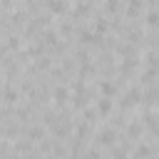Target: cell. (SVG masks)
<instances>
[{
  "label": "cell",
  "instance_id": "6da1fadb",
  "mask_svg": "<svg viewBox=\"0 0 159 159\" xmlns=\"http://www.w3.org/2000/svg\"><path fill=\"white\" fill-rule=\"evenodd\" d=\"M97 109H99L102 114H107V112L112 109V102H109V99H99V104H97Z\"/></svg>",
  "mask_w": 159,
  "mask_h": 159
},
{
  "label": "cell",
  "instance_id": "7a4b0ae2",
  "mask_svg": "<svg viewBox=\"0 0 159 159\" xmlns=\"http://www.w3.org/2000/svg\"><path fill=\"white\" fill-rule=\"evenodd\" d=\"M55 97H57V102H65V97H67V89H57V92H55Z\"/></svg>",
  "mask_w": 159,
  "mask_h": 159
}]
</instances>
